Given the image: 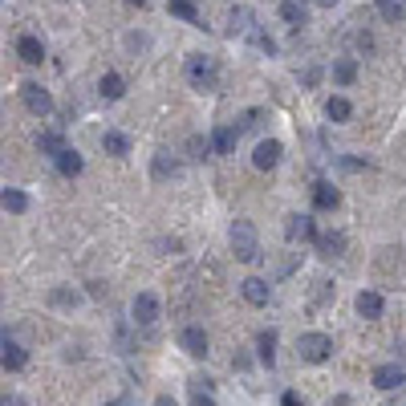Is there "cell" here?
<instances>
[{"label": "cell", "mask_w": 406, "mask_h": 406, "mask_svg": "<svg viewBox=\"0 0 406 406\" xmlns=\"http://www.w3.org/2000/svg\"><path fill=\"white\" fill-rule=\"evenodd\" d=\"M183 70H187V81H192L195 90H203V94H212L215 86H219V65H215V57H208V53H192Z\"/></svg>", "instance_id": "6da1fadb"}, {"label": "cell", "mask_w": 406, "mask_h": 406, "mask_svg": "<svg viewBox=\"0 0 406 406\" xmlns=\"http://www.w3.org/2000/svg\"><path fill=\"white\" fill-rule=\"evenodd\" d=\"M232 252H236V260L252 264L260 256V236H256V228L248 224V219H236L232 224Z\"/></svg>", "instance_id": "7a4b0ae2"}, {"label": "cell", "mask_w": 406, "mask_h": 406, "mask_svg": "<svg viewBox=\"0 0 406 406\" xmlns=\"http://www.w3.org/2000/svg\"><path fill=\"white\" fill-rule=\"evenodd\" d=\"M297 354H301V361L321 366V361L334 354V337L329 334H301L297 337Z\"/></svg>", "instance_id": "3957f363"}, {"label": "cell", "mask_w": 406, "mask_h": 406, "mask_svg": "<svg viewBox=\"0 0 406 406\" xmlns=\"http://www.w3.org/2000/svg\"><path fill=\"white\" fill-rule=\"evenodd\" d=\"M21 102L29 114H37V118H45L49 110H53V97H49V90H41L37 81H24L21 86Z\"/></svg>", "instance_id": "277c9868"}, {"label": "cell", "mask_w": 406, "mask_h": 406, "mask_svg": "<svg viewBox=\"0 0 406 406\" xmlns=\"http://www.w3.org/2000/svg\"><path fill=\"white\" fill-rule=\"evenodd\" d=\"M130 309H134V321H139V325H146V329H150V325L159 321V309H163V305H159V297H155V292H139Z\"/></svg>", "instance_id": "5b68a950"}, {"label": "cell", "mask_w": 406, "mask_h": 406, "mask_svg": "<svg viewBox=\"0 0 406 406\" xmlns=\"http://www.w3.org/2000/svg\"><path fill=\"white\" fill-rule=\"evenodd\" d=\"M285 236H288V244H305V240H317V224H313L309 215H288Z\"/></svg>", "instance_id": "8992f818"}, {"label": "cell", "mask_w": 406, "mask_h": 406, "mask_svg": "<svg viewBox=\"0 0 406 406\" xmlns=\"http://www.w3.org/2000/svg\"><path fill=\"white\" fill-rule=\"evenodd\" d=\"M240 292H244V301L248 305H268V297H272V288H268V281H260V276H248V281H240Z\"/></svg>", "instance_id": "52a82bcc"}, {"label": "cell", "mask_w": 406, "mask_h": 406, "mask_svg": "<svg viewBox=\"0 0 406 406\" xmlns=\"http://www.w3.org/2000/svg\"><path fill=\"white\" fill-rule=\"evenodd\" d=\"M281 155H285V146L276 143V139H264L260 146H256V155H252V163L260 171H272L276 163H281Z\"/></svg>", "instance_id": "ba28073f"}, {"label": "cell", "mask_w": 406, "mask_h": 406, "mask_svg": "<svg viewBox=\"0 0 406 406\" xmlns=\"http://www.w3.org/2000/svg\"><path fill=\"white\" fill-rule=\"evenodd\" d=\"M179 345H183L192 358H203V354H208V334H203L199 325H183V334H179Z\"/></svg>", "instance_id": "9c48e42d"}, {"label": "cell", "mask_w": 406, "mask_h": 406, "mask_svg": "<svg viewBox=\"0 0 406 406\" xmlns=\"http://www.w3.org/2000/svg\"><path fill=\"white\" fill-rule=\"evenodd\" d=\"M17 57H21V61H29V65H41V61H45V45H41V37L24 33L21 41H17Z\"/></svg>", "instance_id": "30bf717a"}, {"label": "cell", "mask_w": 406, "mask_h": 406, "mask_svg": "<svg viewBox=\"0 0 406 406\" xmlns=\"http://www.w3.org/2000/svg\"><path fill=\"white\" fill-rule=\"evenodd\" d=\"M236 143H240L236 126H215V130H212V150H215V155H232Z\"/></svg>", "instance_id": "8fae6325"}, {"label": "cell", "mask_w": 406, "mask_h": 406, "mask_svg": "<svg viewBox=\"0 0 406 406\" xmlns=\"http://www.w3.org/2000/svg\"><path fill=\"white\" fill-rule=\"evenodd\" d=\"M313 244H317V252H321V256H329V260L345 252V236H341V232H317Z\"/></svg>", "instance_id": "7c38bea8"}, {"label": "cell", "mask_w": 406, "mask_h": 406, "mask_svg": "<svg viewBox=\"0 0 406 406\" xmlns=\"http://www.w3.org/2000/svg\"><path fill=\"white\" fill-rule=\"evenodd\" d=\"M386 309V301H382V292H374V288H366V292H358V313L366 317V321H374V317H382Z\"/></svg>", "instance_id": "4fadbf2b"}, {"label": "cell", "mask_w": 406, "mask_h": 406, "mask_svg": "<svg viewBox=\"0 0 406 406\" xmlns=\"http://www.w3.org/2000/svg\"><path fill=\"white\" fill-rule=\"evenodd\" d=\"M374 386L378 390H398V386H406V374L398 366H378L374 370Z\"/></svg>", "instance_id": "5bb4252c"}, {"label": "cell", "mask_w": 406, "mask_h": 406, "mask_svg": "<svg viewBox=\"0 0 406 406\" xmlns=\"http://www.w3.org/2000/svg\"><path fill=\"white\" fill-rule=\"evenodd\" d=\"M313 203H317V212H334L337 203H341V192H337L334 183H317L313 187Z\"/></svg>", "instance_id": "9a60e30c"}, {"label": "cell", "mask_w": 406, "mask_h": 406, "mask_svg": "<svg viewBox=\"0 0 406 406\" xmlns=\"http://www.w3.org/2000/svg\"><path fill=\"white\" fill-rule=\"evenodd\" d=\"M24 361H29V350H24V345H17V341H8V345L0 350V366H4V370H13V374H17V370H24Z\"/></svg>", "instance_id": "2e32d148"}, {"label": "cell", "mask_w": 406, "mask_h": 406, "mask_svg": "<svg viewBox=\"0 0 406 406\" xmlns=\"http://www.w3.org/2000/svg\"><path fill=\"white\" fill-rule=\"evenodd\" d=\"M53 163H57V171H61L65 179H77V175L86 171V163H81V155H77V150H70V146H65V150H61V155H57Z\"/></svg>", "instance_id": "e0dca14e"}, {"label": "cell", "mask_w": 406, "mask_h": 406, "mask_svg": "<svg viewBox=\"0 0 406 406\" xmlns=\"http://www.w3.org/2000/svg\"><path fill=\"white\" fill-rule=\"evenodd\" d=\"M0 208L13 212V215H24L29 212V195H24L21 187H4V192H0Z\"/></svg>", "instance_id": "ac0fdd59"}, {"label": "cell", "mask_w": 406, "mask_h": 406, "mask_svg": "<svg viewBox=\"0 0 406 406\" xmlns=\"http://www.w3.org/2000/svg\"><path fill=\"white\" fill-rule=\"evenodd\" d=\"M37 150H41V155H49V159H57V155L65 150L61 130H41V134H37Z\"/></svg>", "instance_id": "d6986e66"}, {"label": "cell", "mask_w": 406, "mask_h": 406, "mask_svg": "<svg viewBox=\"0 0 406 406\" xmlns=\"http://www.w3.org/2000/svg\"><path fill=\"white\" fill-rule=\"evenodd\" d=\"M102 150L114 155V159H122V155H130V139H126L122 130H106V134H102Z\"/></svg>", "instance_id": "ffe728a7"}, {"label": "cell", "mask_w": 406, "mask_h": 406, "mask_svg": "<svg viewBox=\"0 0 406 406\" xmlns=\"http://www.w3.org/2000/svg\"><path fill=\"white\" fill-rule=\"evenodd\" d=\"M150 175H155V179H171V175H179V159H175L171 150H159L155 163H150Z\"/></svg>", "instance_id": "44dd1931"}, {"label": "cell", "mask_w": 406, "mask_h": 406, "mask_svg": "<svg viewBox=\"0 0 406 406\" xmlns=\"http://www.w3.org/2000/svg\"><path fill=\"white\" fill-rule=\"evenodd\" d=\"M97 90H102V97H106V102H118V97L126 94V81H122L118 73H102Z\"/></svg>", "instance_id": "7402d4cb"}, {"label": "cell", "mask_w": 406, "mask_h": 406, "mask_svg": "<svg viewBox=\"0 0 406 406\" xmlns=\"http://www.w3.org/2000/svg\"><path fill=\"white\" fill-rule=\"evenodd\" d=\"M281 17H285L292 29H305V24H309V13H305L301 0H285V4H281Z\"/></svg>", "instance_id": "603a6c76"}, {"label": "cell", "mask_w": 406, "mask_h": 406, "mask_svg": "<svg viewBox=\"0 0 406 406\" xmlns=\"http://www.w3.org/2000/svg\"><path fill=\"white\" fill-rule=\"evenodd\" d=\"M334 81L337 86H354V81H358V61H354V57L334 61Z\"/></svg>", "instance_id": "cb8c5ba5"}, {"label": "cell", "mask_w": 406, "mask_h": 406, "mask_svg": "<svg viewBox=\"0 0 406 406\" xmlns=\"http://www.w3.org/2000/svg\"><path fill=\"white\" fill-rule=\"evenodd\" d=\"M256 350H260V361L272 370V361H276V329H264V334L256 337Z\"/></svg>", "instance_id": "d4e9b609"}, {"label": "cell", "mask_w": 406, "mask_h": 406, "mask_svg": "<svg viewBox=\"0 0 406 406\" xmlns=\"http://www.w3.org/2000/svg\"><path fill=\"white\" fill-rule=\"evenodd\" d=\"M228 33H232V37H244V33H252V13H248V8H236V13L228 17Z\"/></svg>", "instance_id": "484cf974"}, {"label": "cell", "mask_w": 406, "mask_h": 406, "mask_svg": "<svg viewBox=\"0 0 406 406\" xmlns=\"http://www.w3.org/2000/svg\"><path fill=\"white\" fill-rule=\"evenodd\" d=\"M77 301H81L77 288H53V292H49V305H57V309H73Z\"/></svg>", "instance_id": "4316f807"}, {"label": "cell", "mask_w": 406, "mask_h": 406, "mask_svg": "<svg viewBox=\"0 0 406 406\" xmlns=\"http://www.w3.org/2000/svg\"><path fill=\"white\" fill-rule=\"evenodd\" d=\"M171 17L199 24V8H195V0H171Z\"/></svg>", "instance_id": "83f0119b"}, {"label": "cell", "mask_w": 406, "mask_h": 406, "mask_svg": "<svg viewBox=\"0 0 406 406\" xmlns=\"http://www.w3.org/2000/svg\"><path fill=\"white\" fill-rule=\"evenodd\" d=\"M325 114H329L334 122H345L350 114H354V106H350V97H329V102H325Z\"/></svg>", "instance_id": "f1b7e54d"}, {"label": "cell", "mask_w": 406, "mask_h": 406, "mask_svg": "<svg viewBox=\"0 0 406 406\" xmlns=\"http://www.w3.org/2000/svg\"><path fill=\"white\" fill-rule=\"evenodd\" d=\"M378 17H382V21H403L406 17V8H403V0H378Z\"/></svg>", "instance_id": "f546056e"}, {"label": "cell", "mask_w": 406, "mask_h": 406, "mask_svg": "<svg viewBox=\"0 0 406 406\" xmlns=\"http://www.w3.org/2000/svg\"><path fill=\"white\" fill-rule=\"evenodd\" d=\"M260 122H264V110H248V114H244V118H240V134H244V130H260Z\"/></svg>", "instance_id": "4dcf8cb0"}, {"label": "cell", "mask_w": 406, "mask_h": 406, "mask_svg": "<svg viewBox=\"0 0 406 406\" xmlns=\"http://www.w3.org/2000/svg\"><path fill=\"white\" fill-rule=\"evenodd\" d=\"M281 406H305V398H301L297 390H285V394H281Z\"/></svg>", "instance_id": "1f68e13d"}, {"label": "cell", "mask_w": 406, "mask_h": 406, "mask_svg": "<svg viewBox=\"0 0 406 406\" xmlns=\"http://www.w3.org/2000/svg\"><path fill=\"white\" fill-rule=\"evenodd\" d=\"M0 406H29V398H24V394H4Z\"/></svg>", "instance_id": "d6a6232c"}, {"label": "cell", "mask_w": 406, "mask_h": 406, "mask_svg": "<svg viewBox=\"0 0 406 406\" xmlns=\"http://www.w3.org/2000/svg\"><path fill=\"white\" fill-rule=\"evenodd\" d=\"M192 406H215V403L208 398V394H199V390H195V394H192Z\"/></svg>", "instance_id": "836d02e7"}, {"label": "cell", "mask_w": 406, "mask_h": 406, "mask_svg": "<svg viewBox=\"0 0 406 406\" xmlns=\"http://www.w3.org/2000/svg\"><path fill=\"white\" fill-rule=\"evenodd\" d=\"M155 406H175V398H171V394H159V398H155Z\"/></svg>", "instance_id": "e575fe53"}, {"label": "cell", "mask_w": 406, "mask_h": 406, "mask_svg": "<svg viewBox=\"0 0 406 406\" xmlns=\"http://www.w3.org/2000/svg\"><path fill=\"white\" fill-rule=\"evenodd\" d=\"M106 406H134L130 398H114V403H106Z\"/></svg>", "instance_id": "d590c367"}, {"label": "cell", "mask_w": 406, "mask_h": 406, "mask_svg": "<svg viewBox=\"0 0 406 406\" xmlns=\"http://www.w3.org/2000/svg\"><path fill=\"white\" fill-rule=\"evenodd\" d=\"M329 406H350V398H345V394H341V398H334V403Z\"/></svg>", "instance_id": "8d00e7d4"}, {"label": "cell", "mask_w": 406, "mask_h": 406, "mask_svg": "<svg viewBox=\"0 0 406 406\" xmlns=\"http://www.w3.org/2000/svg\"><path fill=\"white\" fill-rule=\"evenodd\" d=\"M317 4H321V8H334L337 0H317Z\"/></svg>", "instance_id": "74e56055"}, {"label": "cell", "mask_w": 406, "mask_h": 406, "mask_svg": "<svg viewBox=\"0 0 406 406\" xmlns=\"http://www.w3.org/2000/svg\"><path fill=\"white\" fill-rule=\"evenodd\" d=\"M130 4H146V0H130Z\"/></svg>", "instance_id": "f35d334b"}]
</instances>
